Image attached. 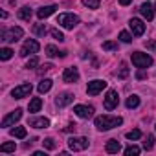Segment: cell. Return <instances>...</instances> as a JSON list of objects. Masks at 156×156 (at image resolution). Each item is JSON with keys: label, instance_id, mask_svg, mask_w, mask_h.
Here are the masks:
<instances>
[{"label": "cell", "instance_id": "obj_2", "mask_svg": "<svg viewBox=\"0 0 156 156\" xmlns=\"http://www.w3.org/2000/svg\"><path fill=\"white\" fill-rule=\"evenodd\" d=\"M57 24L62 26L64 30H73L77 24H79V17L73 15V13H61L57 17Z\"/></svg>", "mask_w": 156, "mask_h": 156}, {"label": "cell", "instance_id": "obj_29", "mask_svg": "<svg viewBox=\"0 0 156 156\" xmlns=\"http://www.w3.org/2000/svg\"><path fill=\"white\" fill-rule=\"evenodd\" d=\"M140 151H141V149H140L138 145H129V147L125 149V154H127V156H132V154L136 156V154H140Z\"/></svg>", "mask_w": 156, "mask_h": 156}, {"label": "cell", "instance_id": "obj_13", "mask_svg": "<svg viewBox=\"0 0 156 156\" xmlns=\"http://www.w3.org/2000/svg\"><path fill=\"white\" fill-rule=\"evenodd\" d=\"M129 26H130L134 37H141V35L145 33V24H143L140 19H130V20H129Z\"/></svg>", "mask_w": 156, "mask_h": 156}, {"label": "cell", "instance_id": "obj_8", "mask_svg": "<svg viewBox=\"0 0 156 156\" xmlns=\"http://www.w3.org/2000/svg\"><path fill=\"white\" fill-rule=\"evenodd\" d=\"M31 90H33V87H31L30 83H22V85L15 87V88L11 90V96H13L15 99H22V98L30 96V94H31Z\"/></svg>", "mask_w": 156, "mask_h": 156}, {"label": "cell", "instance_id": "obj_16", "mask_svg": "<svg viewBox=\"0 0 156 156\" xmlns=\"http://www.w3.org/2000/svg\"><path fill=\"white\" fill-rule=\"evenodd\" d=\"M57 9V6H42L41 9H37V17L42 20V19H48L50 15H53Z\"/></svg>", "mask_w": 156, "mask_h": 156}, {"label": "cell", "instance_id": "obj_17", "mask_svg": "<svg viewBox=\"0 0 156 156\" xmlns=\"http://www.w3.org/2000/svg\"><path fill=\"white\" fill-rule=\"evenodd\" d=\"M140 13L147 19V20H152L154 19V11H152V6L149 4V2H143L141 6H140Z\"/></svg>", "mask_w": 156, "mask_h": 156}, {"label": "cell", "instance_id": "obj_23", "mask_svg": "<svg viewBox=\"0 0 156 156\" xmlns=\"http://www.w3.org/2000/svg\"><path fill=\"white\" fill-rule=\"evenodd\" d=\"M125 105H127V108H136L140 105V98L138 96H130V98H127Z\"/></svg>", "mask_w": 156, "mask_h": 156}, {"label": "cell", "instance_id": "obj_44", "mask_svg": "<svg viewBox=\"0 0 156 156\" xmlns=\"http://www.w3.org/2000/svg\"><path fill=\"white\" fill-rule=\"evenodd\" d=\"M154 11H156V4H154Z\"/></svg>", "mask_w": 156, "mask_h": 156}, {"label": "cell", "instance_id": "obj_18", "mask_svg": "<svg viewBox=\"0 0 156 156\" xmlns=\"http://www.w3.org/2000/svg\"><path fill=\"white\" fill-rule=\"evenodd\" d=\"M105 151H107L108 154H118V152L121 151V143H119L118 140H108V141H107Z\"/></svg>", "mask_w": 156, "mask_h": 156}, {"label": "cell", "instance_id": "obj_15", "mask_svg": "<svg viewBox=\"0 0 156 156\" xmlns=\"http://www.w3.org/2000/svg\"><path fill=\"white\" fill-rule=\"evenodd\" d=\"M28 125L33 127V129H46V127H50V119H46V118H30Z\"/></svg>", "mask_w": 156, "mask_h": 156}, {"label": "cell", "instance_id": "obj_33", "mask_svg": "<svg viewBox=\"0 0 156 156\" xmlns=\"http://www.w3.org/2000/svg\"><path fill=\"white\" fill-rule=\"evenodd\" d=\"M143 147H145L147 151H149V149H152V147H154V136H151V134H149V136H147V140L143 141Z\"/></svg>", "mask_w": 156, "mask_h": 156}, {"label": "cell", "instance_id": "obj_9", "mask_svg": "<svg viewBox=\"0 0 156 156\" xmlns=\"http://www.w3.org/2000/svg\"><path fill=\"white\" fill-rule=\"evenodd\" d=\"M73 112H75V116H79V118H83V119H88V118L94 116V107H88V105H75V107H73Z\"/></svg>", "mask_w": 156, "mask_h": 156}, {"label": "cell", "instance_id": "obj_36", "mask_svg": "<svg viewBox=\"0 0 156 156\" xmlns=\"http://www.w3.org/2000/svg\"><path fill=\"white\" fill-rule=\"evenodd\" d=\"M116 48H118V44H116V42H112V41L103 42V50H116Z\"/></svg>", "mask_w": 156, "mask_h": 156}, {"label": "cell", "instance_id": "obj_31", "mask_svg": "<svg viewBox=\"0 0 156 156\" xmlns=\"http://www.w3.org/2000/svg\"><path fill=\"white\" fill-rule=\"evenodd\" d=\"M50 33H51V37H53L55 41H59V42H62V41H64V35H62V33H61V31H59L57 28L50 30Z\"/></svg>", "mask_w": 156, "mask_h": 156}, {"label": "cell", "instance_id": "obj_42", "mask_svg": "<svg viewBox=\"0 0 156 156\" xmlns=\"http://www.w3.org/2000/svg\"><path fill=\"white\" fill-rule=\"evenodd\" d=\"M33 156H46V152H42V151H35Z\"/></svg>", "mask_w": 156, "mask_h": 156}, {"label": "cell", "instance_id": "obj_43", "mask_svg": "<svg viewBox=\"0 0 156 156\" xmlns=\"http://www.w3.org/2000/svg\"><path fill=\"white\" fill-rule=\"evenodd\" d=\"M143 77H145V72H143V70L138 72V79H143Z\"/></svg>", "mask_w": 156, "mask_h": 156}, {"label": "cell", "instance_id": "obj_45", "mask_svg": "<svg viewBox=\"0 0 156 156\" xmlns=\"http://www.w3.org/2000/svg\"><path fill=\"white\" fill-rule=\"evenodd\" d=\"M154 129H156V127H154Z\"/></svg>", "mask_w": 156, "mask_h": 156}, {"label": "cell", "instance_id": "obj_30", "mask_svg": "<svg viewBox=\"0 0 156 156\" xmlns=\"http://www.w3.org/2000/svg\"><path fill=\"white\" fill-rule=\"evenodd\" d=\"M99 2H101V0H83V4L87 8H90V9H98L99 8Z\"/></svg>", "mask_w": 156, "mask_h": 156}, {"label": "cell", "instance_id": "obj_19", "mask_svg": "<svg viewBox=\"0 0 156 156\" xmlns=\"http://www.w3.org/2000/svg\"><path fill=\"white\" fill-rule=\"evenodd\" d=\"M46 55H48V57H64L66 51H59L53 44H48V46H46Z\"/></svg>", "mask_w": 156, "mask_h": 156}, {"label": "cell", "instance_id": "obj_25", "mask_svg": "<svg viewBox=\"0 0 156 156\" xmlns=\"http://www.w3.org/2000/svg\"><path fill=\"white\" fill-rule=\"evenodd\" d=\"M15 149H17L15 141H8L4 145H0V152H15Z\"/></svg>", "mask_w": 156, "mask_h": 156}, {"label": "cell", "instance_id": "obj_1", "mask_svg": "<svg viewBox=\"0 0 156 156\" xmlns=\"http://www.w3.org/2000/svg\"><path fill=\"white\" fill-rule=\"evenodd\" d=\"M121 123H123V118H119V116H108V114L98 116L96 121H94V125H96L98 130H110L114 127H119Z\"/></svg>", "mask_w": 156, "mask_h": 156}, {"label": "cell", "instance_id": "obj_28", "mask_svg": "<svg viewBox=\"0 0 156 156\" xmlns=\"http://www.w3.org/2000/svg\"><path fill=\"white\" fill-rule=\"evenodd\" d=\"M125 136H127V140H140V138H141V130H140V129H134V130L127 132Z\"/></svg>", "mask_w": 156, "mask_h": 156}, {"label": "cell", "instance_id": "obj_32", "mask_svg": "<svg viewBox=\"0 0 156 156\" xmlns=\"http://www.w3.org/2000/svg\"><path fill=\"white\" fill-rule=\"evenodd\" d=\"M42 145H44V147H46L48 151H53V149L57 147V143L53 141V138H46V140L42 141Z\"/></svg>", "mask_w": 156, "mask_h": 156}, {"label": "cell", "instance_id": "obj_26", "mask_svg": "<svg viewBox=\"0 0 156 156\" xmlns=\"http://www.w3.org/2000/svg\"><path fill=\"white\" fill-rule=\"evenodd\" d=\"M119 79H125V77L129 75V68H127V62H121L119 64V70H118V73H116Z\"/></svg>", "mask_w": 156, "mask_h": 156}, {"label": "cell", "instance_id": "obj_7", "mask_svg": "<svg viewBox=\"0 0 156 156\" xmlns=\"http://www.w3.org/2000/svg\"><path fill=\"white\" fill-rule=\"evenodd\" d=\"M105 88H107V81H103V79H94V81L88 83L87 92H88V96H98V94L103 92Z\"/></svg>", "mask_w": 156, "mask_h": 156}, {"label": "cell", "instance_id": "obj_27", "mask_svg": "<svg viewBox=\"0 0 156 156\" xmlns=\"http://www.w3.org/2000/svg\"><path fill=\"white\" fill-rule=\"evenodd\" d=\"M11 55H13V50L11 48H2V50H0V59H2V61L11 59Z\"/></svg>", "mask_w": 156, "mask_h": 156}, {"label": "cell", "instance_id": "obj_5", "mask_svg": "<svg viewBox=\"0 0 156 156\" xmlns=\"http://www.w3.org/2000/svg\"><path fill=\"white\" fill-rule=\"evenodd\" d=\"M39 50H41L39 42H37L35 39H28V41L24 42V46L20 48V57H28V55H33V53H37Z\"/></svg>", "mask_w": 156, "mask_h": 156}, {"label": "cell", "instance_id": "obj_34", "mask_svg": "<svg viewBox=\"0 0 156 156\" xmlns=\"http://www.w3.org/2000/svg\"><path fill=\"white\" fill-rule=\"evenodd\" d=\"M119 41H121V42H130V41H132V35H130L129 31H121V33H119Z\"/></svg>", "mask_w": 156, "mask_h": 156}, {"label": "cell", "instance_id": "obj_11", "mask_svg": "<svg viewBox=\"0 0 156 156\" xmlns=\"http://www.w3.org/2000/svg\"><path fill=\"white\" fill-rule=\"evenodd\" d=\"M20 118H22V110H20V108H15L13 112H9V114L2 119V127H4V129H6V127H11V125H15Z\"/></svg>", "mask_w": 156, "mask_h": 156}, {"label": "cell", "instance_id": "obj_40", "mask_svg": "<svg viewBox=\"0 0 156 156\" xmlns=\"http://www.w3.org/2000/svg\"><path fill=\"white\" fill-rule=\"evenodd\" d=\"M130 2H132V0H119V4H121V6H129Z\"/></svg>", "mask_w": 156, "mask_h": 156}, {"label": "cell", "instance_id": "obj_4", "mask_svg": "<svg viewBox=\"0 0 156 156\" xmlns=\"http://www.w3.org/2000/svg\"><path fill=\"white\" fill-rule=\"evenodd\" d=\"M24 35V30L22 28H9V30H2V41L4 42H17L20 37Z\"/></svg>", "mask_w": 156, "mask_h": 156}, {"label": "cell", "instance_id": "obj_20", "mask_svg": "<svg viewBox=\"0 0 156 156\" xmlns=\"http://www.w3.org/2000/svg\"><path fill=\"white\" fill-rule=\"evenodd\" d=\"M41 107H42V99H41V98H33V99L30 101V107H28V110L33 114V112H39V110H41Z\"/></svg>", "mask_w": 156, "mask_h": 156}, {"label": "cell", "instance_id": "obj_14", "mask_svg": "<svg viewBox=\"0 0 156 156\" xmlns=\"http://www.w3.org/2000/svg\"><path fill=\"white\" fill-rule=\"evenodd\" d=\"M72 101H73V94H70V92H64V94H61V96H57V98H55V105H57L59 108H62V107L70 105Z\"/></svg>", "mask_w": 156, "mask_h": 156}, {"label": "cell", "instance_id": "obj_24", "mask_svg": "<svg viewBox=\"0 0 156 156\" xmlns=\"http://www.w3.org/2000/svg\"><path fill=\"white\" fill-rule=\"evenodd\" d=\"M26 134H28V132H26L24 127H15V129L11 130V136H13V138H20V140H22V138H26Z\"/></svg>", "mask_w": 156, "mask_h": 156}, {"label": "cell", "instance_id": "obj_10", "mask_svg": "<svg viewBox=\"0 0 156 156\" xmlns=\"http://www.w3.org/2000/svg\"><path fill=\"white\" fill-rule=\"evenodd\" d=\"M119 103V98H118V92L116 90H108L107 96H105V108L107 110H114Z\"/></svg>", "mask_w": 156, "mask_h": 156}, {"label": "cell", "instance_id": "obj_38", "mask_svg": "<svg viewBox=\"0 0 156 156\" xmlns=\"http://www.w3.org/2000/svg\"><path fill=\"white\" fill-rule=\"evenodd\" d=\"M145 48L151 51H156V41H145Z\"/></svg>", "mask_w": 156, "mask_h": 156}, {"label": "cell", "instance_id": "obj_12", "mask_svg": "<svg viewBox=\"0 0 156 156\" xmlns=\"http://www.w3.org/2000/svg\"><path fill=\"white\" fill-rule=\"evenodd\" d=\"M62 81L64 83H77V81H79V70H77L75 66L66 68L64 73H62Z\"/></svg>", "mask_w": 156, "mask_h": 156}, {"label": "cell", "instance_id": "obj_6", "mask_svg": "<svg viewBox=\"0 0 156 156\" xmlns=\"http://www.w3.org/2000/svg\"><path fill=\"white\" fill-rule=\"evenodd\" d=\"M68 145H70V149H72L73 152H77V151H85V149L88 147V140L83 138V136H73V138L68 140Z\"/></svg>", "mask_w": 156, "mask_h": 156}, {"label": "cell", "instance_id": "obj_39", "mask_svg": "<svg viewBox=\"0 0 156 156\" xmlns=\"http://www.w3.org/2000/svg\"><path fill=\"white\" fill-rule=\"evenodd\" d=\"M53 66L51 64H44V66H41V70H39V73H44V72H50Z\"/></svg>", "mask_w": 156, "mask_h": 156}, {"label": "cell", "instance_id": "obj_3", "mask_svg": "<svg viewBox=\"0 0 156 156\" xmlns=\"http://www.w3.org/2000/svg\"><path fill=\"white\" fill-rule=\"evenodd\" d=\"M130 59H132V64L136 68H147V66L152 64V57L147 55V53H141V51H134L130 55Z\"/></svg>", "mask_w": 156, "mask_h": 156}, {"label": "cell", "instance_id": "obj_22", "mask_svg": "<svg viewBox=\"0 0 156 156\" xmlns=\"http://www.w3.org/2000/svg\"><path fill=\"white\" fill-rule=\"evenodd\" d=\"M17 17H19L20 20H30V19H31V9H30V8H20L19 13H17Z\"/></svg>", "mask_w": 156, "mask_h": 156}, {"label": "cell", "instance_id": "obj_41", "mask_svg": "<svg viewBox=\"0 0 156 156\" xmlns=\"http://www.w3.org/2000/svg\"><path fill=\"white\" fill-rule=\"evenodd\" d=\"M64 130H66V132H72V130H75V125H68Z\"/></svg>", "mask_w": 156, "mask_h": 156}, {"label": "cell", "instance_id": "obj_37", "mask_svg": "<svg viewBox=\"0 0 156 156\" xmlns=\"http://www.w3.org/2000/svg\"><path fill=\"white\" fill-rule=\"evenodd\" d=\"M35 66H39V59H37V57H31V59L28 61L26 68H35Z\"/></svg>", "mask_w": 156, "mask_h": 156}, {"label": "cell", "instance_id": "obj_35", "mask_svg": "<svg viewBox=\"0 0 156 156\" xmlns=\"http://www.w3.org/2000/svg\"><path fill=\"white\" fill-rule=\"evenodd\" d=\"M33 31H35L37 35H46V28H44L42 24H35V28H33Z\"/></svg>", "mask_w": 156, "mask_h": 156}, {"label": "cell", "instance_id": "obj_21", "mask_svg": "<svg viewBox=\"0 0 156 156\" xmlns=\"http://www.w3.org/2000/svg\"><path fill=\"white\" fill-rule=\"evenodd\" d=\"M51 79H42L41 83H39V87H37V90L41 92V94H46V92H50V88H51Z\"/></svg>", "mask_w": 156, "mask_h": 156}]
</instances>
